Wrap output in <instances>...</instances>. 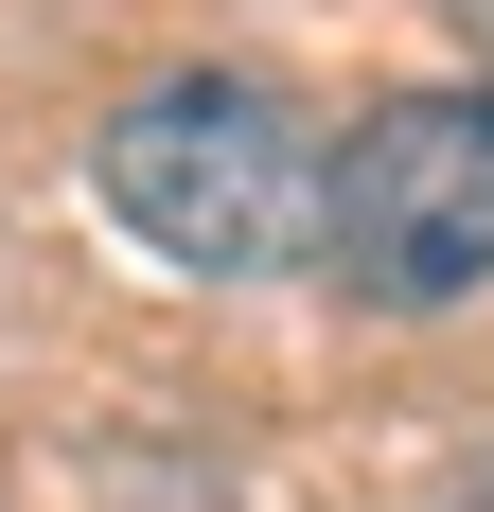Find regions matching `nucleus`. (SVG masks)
<instances>
[{"label": "nucleus", "mask_w": 494, "mask_h": 512, "mask_svg": "<svg viewBox=\"0 0 494 512\" xmlns=\"http://www.w3.org/2000/svg\"><path fill=\"white\" fill-rule=\"evenodd\" d=\"M89 177L177 283H265V265L318 248V124L265 71H159V89H124Z\"/></svg>", "instance_id": "nucleus-1"}, {"label": "nucleus", "mask_w": 494, "mask_h": 512, "mask_svg": "<svg viewBox=\"0 0 494 512\" xmlns=\"http://www.w3.org/2000/svg\"><path fill=\"white\" fill-rule=\"evenodd\" d=\"M318 265L353 301H477L494 283V89H406L318 159Z\"/></svg>", "instance_id": "nucleus-2"}, {"label": "nucleus", "mask_w": 494, "mask_h": 512, "mask_svg": "<svg viewBox=\"0 0 494 512\" xmlns=\"http://www.w3.org/2000/svg\"><path fill=\"white\" fill-rule=\"evenodd\" d=\"M442 18H459V53H494V0H442Z\"/></svg>", "instance_id": "nucleus-3"}]
</instances>
